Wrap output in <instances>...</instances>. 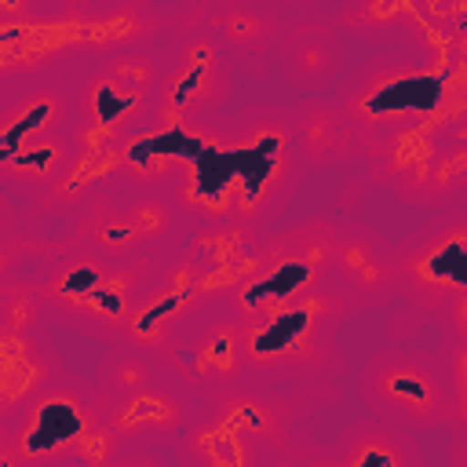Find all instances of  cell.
<instances>
[{"label":"cell","instance_id":"2","mask_svg":"<svg viewBox=\"0 0 467 467\" xmlns=\"http://www.w3.org/2000/svg\"><path fill=\"white\" fill-rule=\"evenodd\" d=\"M150 263L135 259H102L91 248L66 244L36 281V292L47 306V317L84 328L91 336L117 339L131 317L135 299L150 281Z\"/></svg>","mask_w":467,"mask_h":467},{"label":"cell","instance_id":"8","mask_svg":"<svg viewBox=\"0 0 467 467\" xmlns=\"http://www.w3.org/2000/svg\"><path fill=\"white\" fill-rule=\"evenodd\" d=\"M394 281L423 314H438L452 296L467 292V219L449 212L405 241L394 252Z\"/></svg>","mask_w":467,"mask_h":467},{"label":"cell","instance_id":"24","mask_svg":"<svg viewBox=\"0 0 467 467\" xmlns=\"http://www.w3.org/2000/svg\"><path fill=\"white\" fill-rule=\"evenodd\" d=\"M47 321V306L36 292V285L26 281H0V325L18 328V332H44Z\"/></svg>","mask_w":467,"mask_h":467},{"label":"cell","instance_id":"15","mask_svg":"<svg viewBox=\"0 0 467 467\" xmlns=\"http://www.w3.org/2000/svg\"><path fill=\"white\" fill-rule=\"evenodd\" d=\"M66 244H80V248H91L99 252L102 259H135L146 252L142 237H139V226L128 212L124 201H113V197H91L77 208V223H73V234Z\"/></svg>","mask_w":467,"mask_h":467},{"label":"cell","instance_id":"23","mask_svg":"<svg viewBox=\"0 0 467 467\" xmlns=\"http://www.w3.org/2000/svg\"><path fill=\"white\" fill-rule=\"evenodd\" d=\"M150 383H157L150 354L120 339V343H113V350L102 354L91 390H95L99 401H106V398H120V394H131V390L150 387Z\"/></svg>","mask_w":467,"mask_h":467},{"label":"cell","instance_id":"21","mask_svg":"<svg viewBox=\"0 0 467 467\" xmlns=\"http://www.w3.org/2000/svg\"><path fill=\"white\" fill-rule=\"evenodd\" d=\"M212 33L219 44L234 47V51H244V55H259L266 47H274L277 40V22L274 15L252 7V4H241V0H226L215 15H212Z\"/></svg>","mask_w":467,"mask_h":467},{"label":"cell","instance_id":"17","mask_svg":"<svg viewBox=\"0 0 467 467\" xmlns=\"http://www.w3.org/2000/svg\"><path fill=\"white\" fill-rule=\"evenodd\" d=\"M281 69L303 91H321L343 69V44L328 26H296L281 36Z\"/></svg>","mask_w":467,"mask_h":467},{"label":"cell","instance_id":"9","mask_svg":"<svg viewBox=\"0 0 467 467\" xmlns=\"http://www.w3.org/2000/svg\"><path fill=\"white\" fill-rule=\"evenodd\" d=\"M230 91V66L215 33H193L175 51L171 69L161 73L153 95V120L164 128L212 117Z\"/></svg>","mask_w":467,"mask_h":467},{"label":"cell","instance_id":"28","mask_svg":"<svg viewBox=\"0 0 467 467\" xmlns=\"http://www.w3.org/2000/svg\"><path fill=\"white\" fill-rule=\"evenodd\" d=\"M15 463H22V449L11 420H0V467H15Z\"/></svg>","mask_w":467,"mask_h":467},{"label":"cell","instance_id":"7","mask_svg":"<svg viewBox=\"0 0 467 467\" xmlns=\"http://www.w3.org/2000/svg\"><path fill=\"white\" fill-rule=\"evenodd\" d=\"M336 226L328 219H306L285 234H277L241 274L237 281V299H241V317L259 314L266 306H277L306 288H314L328 263H332V244H336Z\"/></svg>","mask_w":467,"mask_h":467},{"label":"cell","instance_id":"5","mask_svg":"<svg viewBox=\"0 0 467 467\" xmlns=\"http://www.w3.org/2000/svg\"><path fill=\"white\" fill-rule=\"evenodd\" d=\"M161 62L150 51L124 47L102 55L73 95L77 135L84 146H117L153 117Z\"/></svg>","mask_w":467,"mask_h":467},{"label":"cell","instance_id":"13","mask_svg":"<svg viewBox=\"0 0 467 467\" xmlns=\"http://www.w3.org/2000/svg\"><path fill=\"white\" fill-rule=\"evenodd\" d=\"M328 270H336L339 285L350 292V299L358 306L387 303L398 292L394 252H387L383 241H376L372 230H365V226H350V230L336 234Z\"/></svg>","mask_w":467,"mask_h":467},{"label":"cell","instance_id":"20","mask_svg":"<svg viewBox=\"0 0 467 467\" xmlns=\"http://www.w3.org/2000/svg\"><path fill=\"white\" fill-rule=\"evenodd\" d=\"M58 376L47 336H33L18 350L0 358V420H11L44 383Z\"/></svg>","mask_w":467,"mask_h":467},{"label":"cell","instance_id":"29","mask_svg":"<svg viewBox=\"0 0 467 467\" xmlns=\"http://www.w3.org/2000/svg\"><path fill=\"white\" fill-rule=\"evenodd\" d=\"M15 234H18V212L0 186V237H15Z\"/></svg>","mask_w":467,"mask_h":467},{"label":"cell","instance_id":"30","mask_svg":"<svg viewBox=\"0 0 467 467\" xmlns=\"http://www.w3.org/2000/svg\"><path fill=\"white\" fill-rule=\"evenodd\" d=\"M274 4H285V0H274Z\"/></svg>","mask_w":467,"mask_h":467},{"label":"cell","instance_id":"19","mask_svg":"<svg viewBox=\"0 0 467 467\" xmlns=\"http://www.w3.org/2000/svg\"><path fill=\"white\" fill-rule=\"evenodd\" d=\"M292 142L306 168H328L354 150V120L325 102H306L292 113Z\"/></svg>","mask_w":467,"mask_h":467},{"label":"cell","instance_id":"3","mask_svg":"<svg viewBox=\"0 0 467 467\" xmlns=\"http://www.w3.org/2000/svg\"><path fill=\"white\" fill-rule=\"evenodd\" d=\"M347 299L328 288H306L277 306L241 317L244 321V365L263 379H288L321 368L336 347V325Z\"/></svg>","mask_w":467,"mask_h":467},{"label":"cell","instance_id":"26","mask_svg":"<svg viewBox=\"0 0 467 467\" xmlns=\"http://www.w3.org/2000/svg\"><path fill=\"white\" fill-rule=\"evenodd\" d=\"M58 4L51 0H0V22H33V18H44L51 15Z\"/></svg>","mask_w":467,"mask_h":467},{"label":"cell","instance_id":"25","mask_svg":"<svg viewBox=\"0 0 467 467\" xmlns=\"http://www.w3.org/2000/svg\"><path fill=\"white\" fill-rule=\"evenodd\" d=\"M124 204H128V212H131V219L139 226V237H142L146 248L157 244V241H164L171 234V226H175V204L168 197H161V193H135Z\"/></svg>","mask_w":467,"mask_h":467},{"label":"cell","instance_id":"11","mask_svg":"<svg viewBox=\"0 0 467 467\" xmlns=\"http://www.w3.org/2000/svg\"><path fill=\"white\" fill-rule=\"evenodd\" d=\"M73 55H109L139 47L161 18L146 0H66L55 7Z\"/></svg>","mask_w":467,"mask_h":467},{"label":"cell","instance_id":"22","mask_svg":"<svg viewBox=\"0 0 467 467\" xmlns=\"http://www.w3.org/2000/svg\"><path fill=\"white\" fill-rule=\"evenodd\" d=\"M182 449L193 463H204V467H244V463H255L263 456L252 441L237 438L230 427L215 423L212 416L186 431Z\"/></svg>","mask_w":467,"mask_h":467},{"label":"cell","instance_id":"12","mask_svg":"<svg viewBox=\"0 0 467 467\" xmlns=\"http://www.w3.org/2000/svg\"><path fill=\"white\" fill-rule=\"evenodd\" d=\"M99 412L117 445L120 441H168L182 434L190 420V405L175 390H168L161 379L131 394L99 401Z\"/></svg>","mask_w":467,"mask_h":467},{"label":"cell","instance_id":"14","mask_svg":"<svg viewBox=\"0 0 467 467\" xmlns=\"http://www.w3.org/2000/svg\"><path fill=\"white\" fill-rule=\"evenodd\" d=\"M208 416L223 427H230L237 438L252 441L259 452L266 441H285L288 434V416H285V405L266 394L263 387H252L244 379L237 383H226V387H215L212 390V409Z\"/></svg>","mask_w":467,"mask_h":467},{"label":"cell","instance_id":"16","mask_svg":"<svg viewBox=\"0 0 467 467\" xmlns=\"http://www.w3.org/2000/svg\"><path fill=\"white\" fill-rule=\"evenodd\" d=\"M328 456L336 463H347V467H420L423 463L409 431H401L394 423H383L376 416L372 420H354L339 434V441Z\"/></svg>","mask_w":467,"mask_h":467},{"label":"cell","instance_id":"1","mask_svg":"<svg viewBox=\"0 0 467 467\" xmlns=\"http://www.w3.org/2000/svg\"><path fill=\"white\" fill-rule=\"evenodd\" d=\"M73 95L51 80H22L0 91V186L44 197L80 157Z\"/></svg>","mask_w":467,"mask_h":467},{"label":"cell","instance_id":"18","mask_svg":"<svg viewBox=\"0 0 467 467\" xmlns=\"http://www.w3.org/2000/svg\"><path fill=\"white\" fill-rule=\"evenodd\" d=\"M190 376L197 383H204L208 390L237 383L248 365H244V321L241 314L219 317L212 325H204L193 339H190Z\"/></svg>","mask_w":467,"mask_h":467},{"label":"cell","instance_id":"4","mask_svg":"<svg viewBox=\"0 0 467 467\" xmlns=\"http://www.w3.org/2000/svg\"><path fill=\"white\" fill-rule=\"evenodd\" d=\"M22 463H69L106 460L117 445L102 423L99 398L77 379L55 376L11 416Z\"/></svg>","mask_w":467,"mask_h":467},{"label":"cell","instance_id":"27","mask_svg":"<svg viewBox=\"0 0 467 467\" xmlns=\"http://www.w3.org/2000/svg\"><path fill=\"white\" fill-rule=\"evenodd\" d=\"M26 252H29V241H26L22 234H15V237H0V281L11 277V270L22 263Z\"/></svg>","mask_w":467,"mask_h":467},{"label":"cell","instance_id":"6","mask_svg":"<svg viewBox=\"0 0 467 467\" xmlns=\"http://www.w3.org/2000/svg\"><path fill=\"white\" fill-rule=\"evenodd\" d=\"M358 383H361V398L372 409V416L409 434L456 423L441 361L423 350L387 347L361 365Z\"/></svg>","mask_w":467,"mask_h":467},{"label":"cell","instance_id":"10","mask_svg":"<svg viewBox=\"0 0 467 467\" xmlns=\"http://www.w3.org/2000/svg\"><path fill=\"white\" fill-rule=\"evenodd\" d=\"M201 296H204V281H201L197 266L190 263V255H182L179 263L164 266L161 274H150V281H146L142 296L135 299L131 317L117 339H124L139 350L168 347V339L190 317V310L201 303Z\"/></svg>","mask_w":467,"mask_h":467}]
</instances>
